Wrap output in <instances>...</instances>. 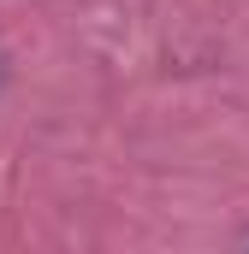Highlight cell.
Returning <instances> with one entry per match:
<instances>
[]
</instances>
